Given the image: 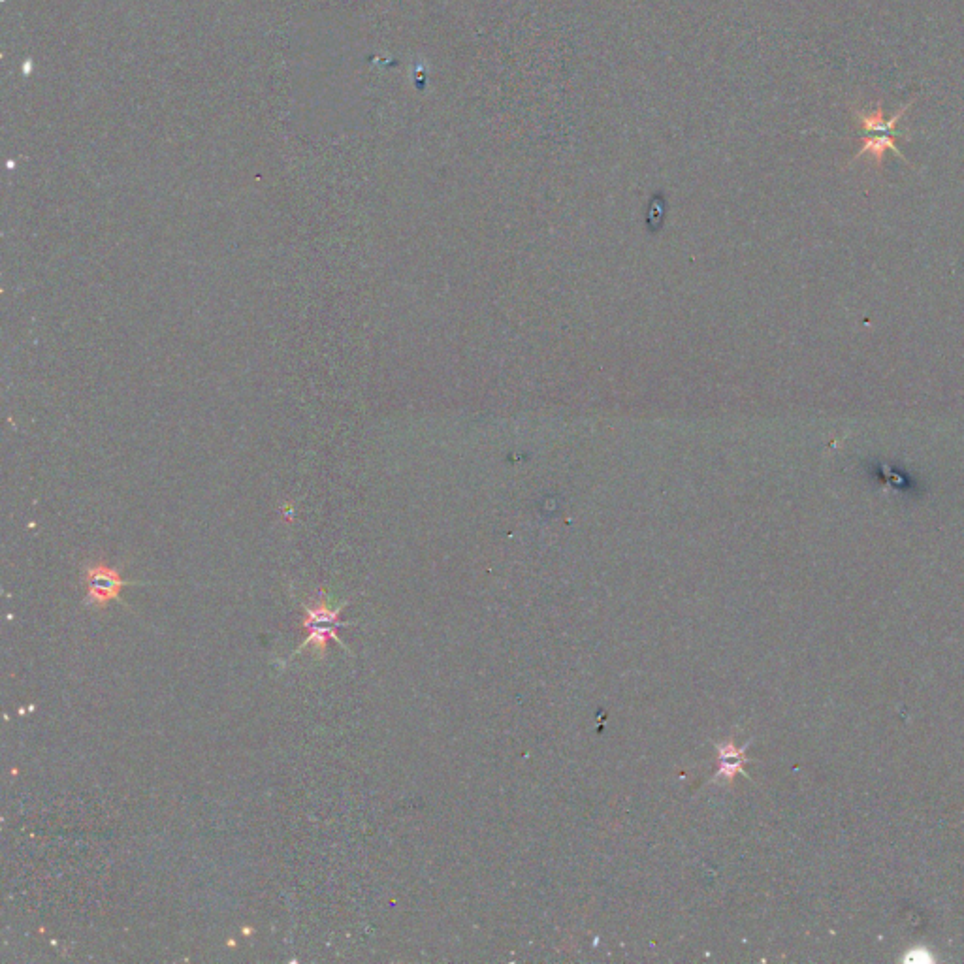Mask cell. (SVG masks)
<instances>
[{
	"instance_id": "cell-1",
	"label": "cell",
	"mask_w": 964,
	"mask_h": 964,
	"mask_svg": "<svg viewBox=\"0 0 964 964\" xmlns=\"http://www.w3.org/2000/svg\"><path fill=\"white\" fill-rule=\"evenodd\" d=\"M347 605L349 603L343 601L338 607H332L328 597H326V592H319L317 599L311 605H302V609L306 612V618L302 620V627L307 631V639L292 652V656H298L306 650H311L315 658L322 659L326 656V650H328V644L330 643H338L345 652H349L347 644L341 643V639L338 637L339 627L351 626L349 622L339 620V614Z\"/></svg>"
},
{
	"instance_id": "cell-2",
	"label": "cell",
	"mask_w": 964,
	"mask_h": 964,
	"mask_svg": "<svg viewBox=\"0 0 964 964\" xmlns=\"http://www.w3.org/2000/svg\"><path fill=\"white\" fill-rule=\"evenodd\" d=\"M912 104H904L900 110L893 113V117H885L884 106L882 102L876 104L874 110L870 112H863V110H855L853 115L857 119V125L863 129V132L867 134L863 138V145L861 149L857 151L855 159H861V157H870L872 161L876 162V166L880 168L884 164L885 155L887 151H893L897 157L904 159L906 157L902 155L899 151V145H897V125H899L900 119L904 117V113L910 110Z\"/></svg>"
},
{
	"instance_id": "cell-3",
	"label": "cell",
	"mask_w": 964,
	"mask_h": 964,
	"mask_svg": "<svg viewBox=\"0 0 964 964\" xmlns=\"http://www.w3.org/2000/svg\"><path fill=\"white\" fill-rule=\"evenodd\" d=\"M83 584H85V605L91 609H106L112 601H121V592L127 586H136L140 582L125 580L119 569L104 562L87 563L83 569Z\"/></svg>"
}]
</instances>
